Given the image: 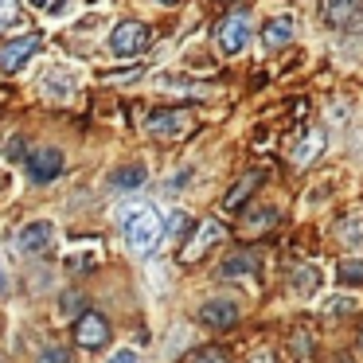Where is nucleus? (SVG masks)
I'll use <instances>...</instances> for the list:
<instances>
[{"instance_id":"nucleus-1","label":"nucleus","mask_w":363,"mask_h":363,"mask_svg":"<svg viewBox=\"0 0 363 363\" xmlns=\"http://www.w3.org/2000/svg\"><path fill=\"white\" fill-rule=\"evenodd\" d=\"M121 230H125V242L133 254H152L157 242L164 238V223H160V215L152 211L149 203L129 207V211L121 215Z\"/></svg>"},{"instance_id":"nucleus-2","label":"nucleus","mask_w":363,"mask_h":363,"mask_svg":"<svg viewBox=\"0 0 363 363\" xmlns=\"http://www.w3.org/2000/svg\"><path fill=\"white\" fill-rule=\"evenodd\" d=\"M250 35H254V28H250V16H246V12H230V16L215 28V43H219L223 55H242V51L250 48Z\"/></svg>"},{"instance_id":"nucleus-3","label":"nucleus","mask_w":363,"mask_h":363,"mask_svg":"<svg viewBox=\"0 0 363 363\" xmlns=\"http://www.w3.org/2000/svg\"><path fill=\"white\" fill-rule=\"evenodd\" d=\"M152 43V32L141 24V20H121L110 35V51L118 59H129V55H141L145 48Z\"/></svg>"},{"instance_id":"nucleus-4","label":"nucleus","mask_w":363,"mask_h":363,"mask_svg":"<svg viewBox=\"0 0 363 363\" xmlns=\"http://www.w3.org/2000/svg\"><path fill=\"white\" fill-rule=\"evenodd\" d=\"M145 129H149L152 137H160V141H176V137H188L191 129H196V118H191L188 110H157L145 121Z\"/></svg>"},{"instance_id":"nucleus-5","label":"nucleus","mask_w":363,"mask_h":363,"mask_svg":"<svg viewBox=\"0 0 363 363\" xmlns=\"http://www.w3.org/2000/svg\"><path fill=\"white\" fill-rule=\"evenodd\" d=\"M43 48V35L40 32H28V35H16V40H9L4 48H0V71H20V67H28V59L35 55V51Z\"/></svg>"},{"instance_id":"nucleus-6","label":"nucleus","mask_w":363,"mask_h":363,"mask_svg":"<svg viewBox=\"0 0 363 363\" xmlns=\"http://www.w3.org/2000/svg\"><path fill=\"white\" fill-rule=\"evenodd\" d=\"M74 344L79 347H106L110 344V320L102 313H94V308H86L79 316V324H74Z\"/></svg>"},{"instance_id":"nucleus-7","label":"nucleus","mask_w":363,"mask_h":363,"mask_svg":"<svg viewBox=\"0 0 363 363\" xmlns=\"http://www.w3.org/2000/svg\"><path fill=\"white\" fill-rule=\"evenodd\" d=\"M238 301H230V297H211V301H203V308H199V320L207 324V328H215V332H230L238 324Z\"/></svg>"},{"instance_id":"nucleus-8","label":"nucleus","mask_w":363,"mask_h":363,"mask_svg":"<svg viewBox=\"0 0 363 363\" xmlns=\"http://www.w3.org/2000/svg\"><path fill=\"white\" fill-rule=\"evenodd\" d=\"M215 242H223V223L203 219V223L196 227V235L188 238V246H184V254H180V258H184V262H199V258H203V254L211 250Z\"/></svg>"},{"instance_id":"nucleus-9","label":"nucleus","mask_w":363,"mask_h":363,"mask_svg":"<svg viewBox=\"0 0 363 363\" xmlns=\"http://www.w3.org/2000/svg\"><path fill=\"white\" fill-rule=\"evenodd\" d=\"M28 172H32L35 184H51L59 172H63V152H59V149H35V152H28Z\"/></svg>"},{"instance_id":"nucleus-10","label":"nucleus","mask_w":363,"mask_h":363,"mask_svg":"<svg viewBox=\"0 0 363 363\" xmlns=\"http://www.w3.org/2000/svg\"><path fill=\"white\" fill-rule=\"evenodd\" d=\"M293 35H297V20L285 12V16H274L266 20V28H262V48L266 51H281L293 43Z\"/></svg>"},{"instance_id":"nucleus-11","label":"nucleus","mask_w":363,"mask_h":363,"mask_svg":"<svg viewBox=\"0 0 363 363\" xmlns=\"http://www.w3.org/2000/svg\"><path fill=\"white\" fill-rule=\"evenodd\" d=\"M51 238H55V227H51L48 219H35V223H28V227L20 230L16 246H20V254H43L51 246Z\"/></svg>"},{"instance_id":"nucleus-12","label":"nucleus","mask_w":363,"mask_h":363,"mask_svg":"<svg viewBox=\"0 0 363 363\" xmlns=\"http://www.w3.org/2000/svg\"><path fill=\"white\" fill-rule=\"evenodd\" d=\"M359 9H363V0H320V16H324V24H332V28L352 24Z\"/></svg>"},{"instance_id":"nucleus-13","label":"nucleus","mask_w":363,"mask_h":363,"mask_svg":"<svg viewBox=\"0 0 363 363\" xmlns=\"http://www.w3.org/2000/svg\"><path fill=\"white\" fill-rule=\"evenodd\" d=\"M324 152V129H305V141H297V149H293V164L297 168H308L316 157Z\"/></svg>"},{"instance_id":"nucleus-14","label":"nucleus","mask_w":363,"mask_h":363,"mask_svg":"<svg viewBox=\"0 0 363 363\" xmlns=\"http://www.w3.org/2000/svg\"><path fill=\"white\" fill-rule=\"evenodd\" d=\"M316 285H320V269H316V266H308V262L293 266V274H289V289L297 293V297H313Z\"/></svg>"},{"instance_id":"nucleus-15","label":"nucleus","mask_w":363,"mask_h":363,"mask_svg":"<svg viewBox=\"0 0 363 363\" xmlns=\"http://www.w3.org/2000/svg\"><path fill=\"white\" fill-rule=\"evenodd\" d=\"M145 180H149V168L145 164H125V168H118V172L110 176V188L113 191H137Z\"/></svg>"},{"instance_id":"nucleus-16","label":"nucleus","mask_w":363,"mask_h":363,"mask_svg":"<svg viewBox=\"0 0 363 363\" xmlns=\"http://www.w3.org/2000/svg\"><path fill=\"white\" fill-rule=\"evenodd\" d=\"M258 184H262V172H246L242 180H238L235 188L227 191V199H223V207H227V211H238V207H242L246 199H250V191L258 188Z\"/></svg>"},{"instance_id":"nucleus-17","label":"nucleus","mask_w":363,"mask_h":363,"mask_svg":"<svg viewBox=\"0 0 363 363\" xmlns=\"http://www.w3.org/2000/svg\"><path fill=\"white\" fill-rule=\"evenodd\" d=\"M355 308H359V301H355L352 293H332V297L320 301L324 316H344V313H355Z\"/></svg>"},{"instance_id":"nucleus-18","label":"nucleus","mask_w":363,"mask_h":363,"mask_svg":"<svg viewBox=\"0 0 363 363\" xmlns=\"http://www.w3.org/2000/svg\"><path fill=\"white\" fill-rule=\"evenodd\" d=\"M43 94L48 98H71L74 94V79L63 71H51L48 79H43Z\"/></svg>"},{"instance_id":"nucleus-19","label":"nucleus","mask_w":363,"mask_h":363,"mask_svg":"<svg viewBox=\"0 0 363 363\" xmlns=\"http://www.w3.org/2000/svg\"><path fill=\"white\" fill-rule=\"evenodd\" d=\"M336 235H340V242H347V246H363V215H347L336 227Z\"/></svg>"},{"instance_id":"nucleus-20","label":"nucleus","mask_w":363,"mask_h":363,"mask_svg":"<svg viewBox=\"0 0 363 363\" xmlns=\"http://www.w3.org/2000/svg\"><path fill=\"white\" fill-rule=\"evenodd\" d=\"M336 277H340V285H363V254H359V258H344V262H340Z\"/></svg>"},{"instance_id":"nucleus-21","label":"nucleus","mask_w":363,"mask_h":363,"mask_svg":"<svg viewBox=\"0 0 363 363\" xmlns=\"http://www.w3.org/2000/svg\"><path fill=\"white\" fill-rule=\"evenodd\" d=\"M242 274H254V254H238L223 266V277H242Z\"/></svg>"},{"instance_id":"nucleus-22","label":"nucleus","mask_w":363,"mask_h":363,"mask_svg":"<svg viewBox=\"0 0 363 363\" xmlns=\"http://www.w3.org/2000/svg\"><path fill=\"white\" fill-rule=\"evenodd\" d=\"M274 223H277V211H274V207H258V211H250V215H246V227H250V230L274 227Z\"/></svg>"},{"instance_id":"nucleus-23","label":"nucleus","mask_w":363,"mask_h":363,"mask_svg":"<svg viewBox=\"0 0 363 363\" xmlns=\"http://www.w3.org/2000/svg\"><path fill=\"white\" fill-rule=\"evenodd\" d=\"M188 363H227V355H223L219 347H196V352L188 355Z\"/></svg>"},{"instance_id":"nucleus-24","label":"nucleus","mask_w":363,"mask_h":363,"mask_svg":"<svg viewBox=\"0 0 363 363\" xmlns=\"http://www.w3.org/2000/svg\"><path fill=\"white\" fill-rule=\"evenodd\" d=\"M191 227V219H188V215H184V211H172V215H168V223H164V235H184V230H188Z\"/></svg>"},{"instance_id":"nucleus-25","label":"nucleus","mask_w":363,"mask_h":363,"mask_svg":"<svg viewBox=\"0 0 363 363\" xmlns=\"http://www.w3.org/2000/svg\"><path fill=\"white\" fill-rule=\"evenodd\" d=\"M16 24V0H0V28Z\"/></svg>"},{"instance_id":"nucleus-26","label":"nucleus","mask_w":363,"mask_h":363,"mask_svg":"<svg viewBox=\"0 0 363 363\" xmlns=\"http://www.w3.org/2000/svg\"><path fill=\"white\" fill-rule=\"evenodd\" d=\"M43 363H71V352H67V347H48V352H43Z\"/></svg>"},{"instance_id":"nucleus-27","label":"nucleus","mask_w":363,"mask_h":363,"mask_svg":"<svg viewBox=\"0 0 363 363\" xmlns=\"http://www.w3.org/2000/svg\"><path fill=\"white\" fill-rule=\"evenodd\" d=\"M110 363H141V359H137V352L121 347V352H113V355H110Z\"/></svg>"},{"instance_id":"nucleus-28","label":"nucleus","mask_w":363,"mask_h":363,"mask_svg":"<svg viewBox=\"0 0 363 363\" xmlns=\"http://www.w3.org/2000/svg\"><path fill=\"white\" fill-rule=\"evenodd\" d=\"M4 289H9V281H4V269H0V297H4Z\"/></svg>"},{"instance_id":"nucleus-29","label":"nucleus","mask_w":363,"mask_h":363,"mask_svg":"<svg viewBox=\"0 0 363 363\" xmlns=\"http://www.w3.org/2000/svg\"><path fill=\"white\" fill-rule=\"evenodd\" d=\"M160 4H176V0H160Z\"/></svg>"},{"instance_id":"nucleus-30","label":"nucleus","mask_w":363,"mask_h":363,"mask_svg":"<svg viewBox=\"0 0 363 363\" xmlns=\"http://www.w3.org/2000/svg\"><path fill=\"white\" fill-rule=\"evenodd\" d=\"M32 4H48V0H32Z\"/></svg>"},{"instance_id":"nucleus-31","label":"nucleus","mask_w":363,"mask_h":363,"mask_svg":"<svg viewBox=\"0 0 363 363\" xmlns=\"http://www.w3.org/2000/svg\"><path fill=\"white\" fill-rule=\"evenodd\" d=\"M359 347H363V332H359Z\"/></svg>"}]
</instances>
